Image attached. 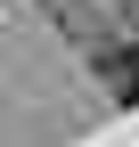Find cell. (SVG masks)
<instances>
[{
    "label": "cell",
    "instance_id": "1",
    "mask_svg": "<svg viewBox=\"0 0 139 147\" xmlns=\"http://www.w3.org/2000/svg\"><path fill=\"white\" fill-rule=\"evenodd\" d=\"M98 82L115 90V106H139V41H115V49H98Z\"/></svg>",
    "mask_w": 139,
    "mask_h": 147
}]
</instances>
